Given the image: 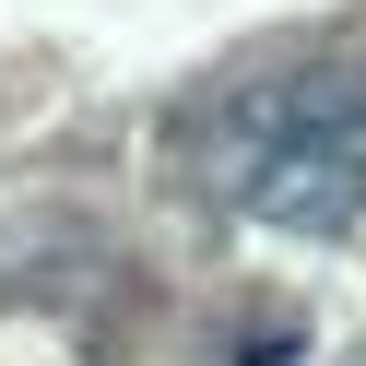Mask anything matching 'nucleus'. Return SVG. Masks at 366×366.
I'll return each instance as SVG.
<instances>
[{
    "label": "nucleus",
    "mask_w": 366,
    "mask_h": 366,
    "mask_svg": "<svg viewBox=\"0 0 366 366\" xmlns=\"http://www.w3.org/2000/svg\"><path fill=\"white\" fill-rule=\"evenodd\" d=\"M224 201L272 237H342L366 224V142H260L224 177Z\"/></svg>",
    "instance_id": "nucleus-1"
},
{
    "label": "nucleus",
    "mask_w": 366,
    "mask_h": 366,
    "mask_svg": "<svg viewBox=\"0 0 366 366\" xmlns=\"http://www.w3.org/2000/svg\"><path fill=\"white\" fill-rule=\"evenodd\" d=\"M224 119L248 130V154H260V142H355V130H366V71H355V59H307V71L248 83Z\"/></svg>",
    "instance_id": "nucleus-2"
}]
</instances>
